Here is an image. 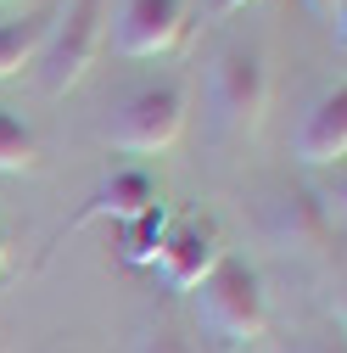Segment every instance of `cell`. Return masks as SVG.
<instances>
[{"mask_svg": "<svg viewBox=\"0 0 347 353\" xmlns=\"http://www.w3.org/2000/svg\"><path fill=\"white\" fill-rule=\"evenodd\" d=\"M107 34V0H73L45 34V96H67L90 73Z\"/></svg>", "mask_w": 347, "mask_h": 353, "instance_id": "3", "label": "cell"}, {"mask_svg": "<svg viewBox=\"0 0 347 353\" xmlns=\"http://www.w3.org/2000/svg\"><path fill=\"white\" fill-rule=\"evenodd\" d=\"M280 236H286V241L314 236V196H308V191H291V196H280Z\"/></svg>", "mask_w": 347, "mask_h": 353, "instance_id": "12", "label": "cell"}, {"mask_svg": "<svg viewBox=\"0 0 347 353\" xmlns=\"http://www.w3.org/2000/svg\"><path fill=\"white\" fill-rule=\"evenodd\" d=\"M213 101L230 123H257L264 118V101H269V73L252 51H224L213 62Z\"/></svg>", "mask_w": 347, "mask_h": 353, "instance_id": "6", "label": "cell"}, {"mask_svg": "<svg viewBox=\"0 0 347 353\" xmlns=\"http://www.w3.org/2000/svg\"><path fill=\"white\" fill-rule=\"evenodd\" d=\"M196 314H202V325L219 336V342H230V347H241V342H257L264 336V325H269V308H264V286H257V275L246 270L241 258H219L207 270V281L196 286Z\"/></svg>", "mask_w": 347, "mask_h": 353, "instance_id": "1", "label": "cell"}, {"mask_svg": "<svg viewBox=\"0 0 347 353\" xmlns=\"http://www.w3.org/2000/svg\"><path fill=\"white\" fill-rule=\"evenodd\" d=\"M151 202H162V196H157V185H151V174H146V168H118L112 180H101V185H96V196L67 219V230L90 225V219H112V225H123V219L146 213Z\"/></svg>", "mask_w": 347, "mask_h": 353, "instance_id": "7", "label": "cell"}, {"mask_svg": "<svg viewBox=\"0 0 347 353\" xmlns=\"http://www.w3.org/2000/svg\"><path fill=\"white\" fill-rule=\"evenodd\" d=\"M162 236H168V208H162V202H151V208L135 213V219H123V225H118V252H123V263H157Z\"/></svg>", "mask_w": 347, "mask_h": 353, "instance_id": "9", "label": "cell"}, {"mask_svg": "<svg viewBox=\"0 0 347 353\" xmlns=\"http://www.w3.org/2000/svg\"><path fill=\"white\" fill-rule=\"evenodd\" d=\"M341 152H347V90H330V96L314 101L308 118H302L297 157L314 163V168H325V163H341Z\"/></svg>", "mask_w": 347, "mask_h": 353, "instance_id": "8", "label": "cell"}, {"mask_svg": "<svg viewBox=\"0 0 347 353\" xmlns=\"http://www.w3.org/2000/svg\"><path fill=\"white\" fill-rule=\"evenodd\" d=\"M135 353H196V347H191V336H180L174 325H157V331H146L135 342Z\"/></svg>", "mask_w": 347, "mask_h": 353, "instance_id": "13", "label": "cell"}, {"mask_svg": "<svg viewBox=\"0 0 347 353\" xmlns=\"http://www.w3.org/2000/svg\"><path fill=\"white\" fill-rule=\"evenodd\" d=\"M219 258H224L219 230H213L207 219H185V225H174V230L162 236V247H157V270H162L168 292H196Z\"/></svg>", "mask_w": 347, "mask_h": 353, "instance_id": "5", "label": "cell"}, {"mask_svg": "<svg viewBox=\"0 0 347 353\" xmlns=\"http://www.w3.org/2000/svg\"><path fill=\"white\" fill-rule=\"evenodd\" d=\"M180 123H185V90L180 84H140L107 118V141L118 152H162V146L180 141Z\"/></svg>", "mask_w": 347, "mask_h": 353, "instance_id": "2", "label": "cell"}, {"mask_svg": "<svg viewBox=\"0 0 347 353\" xmlns=\"http://www.w3.org/2000/svg\"><path fill=\"white\" fill-rule=\"evenodd\" d=\"M185 34V0H123L112 23V46L123 57H162Z\"/></svg>", "mask_w": 347, "mask_h": 353, "instance_id": "4", "label": "cell"}, {"mask_svg": "<svg viewBox=\"0 0 347 353\" xmlns=\"http://www.w3.org/2000/svg\"><path fill=\"white\" fill-rule=\"evenodd\" d=\"M308 6H314V12H325V17H330V34L341 39V0H308Z\"/></svg>", "mask_w": 347, "mask_h": 353, "instance_id": "14", "label": "cell"}, {"mask_svg": "<svg viewBox=\"0 0 347 353\" xmlns=\"http://www.w3.org/2000/svg\"><path fill=\"white\" fill-rule=\"evenodd\" d=\"M0 270H6V230H0Z\"/></svg>", "mask_w": 347, "mask_h": 353, "instance_id": "16", "label": "cell"}, {"mask_svg": "<svg viewBox=\"0 0 347 353\" xmlns=\"http://www.w3.org/2000/svg\"><path fill=\"white\" fill-rule=\"evenodd\" d=\"M45 34L51 23L45 17H23V23H0V79L23 73L39 51H45Z\"/></svg>", "mask_w": 347, "mask_h": 353, "instance_id": "10", "label": "cell"}, {"mask_svg": "<svg viewBox=\"0 0 347 353\" xmlns=\"http://www.w3.org/2000/svg\"><path fill=\"white\" fill-rule=\"evenodd\" d=\"M39 163V146L28 135V123L12 118V112H0V174H23Z\"/></svg>", "mask_w": 347, "mask_h": 353, "instance_id": "11", "label": "cell"}, {"mask_svg": "<svg viewBox=\"0 0 347 353\" xmlns=\"http://www.w3.org/2000/svg\"><path fill=\"white\" fill-rule=\"evenodd\" d=\"M246 6V0H219V12H241Z\"/></svg>", "mask_w": 347, "mask_h": 353, "instance_id": "15", "label": "cell"}]
</instances>
